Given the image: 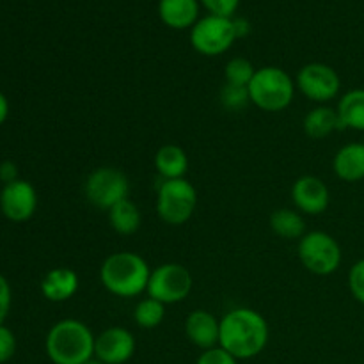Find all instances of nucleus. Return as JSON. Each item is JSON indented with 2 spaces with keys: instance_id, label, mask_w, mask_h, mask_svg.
Wrapping results in <instances>:
<instances>
[{
  "instance_id": "obj_1",
  "label": "nucleus",
  "mask_w": 364,
  "mask_h": 364,
  "mask_svg": "<svg viewBox=\"0 0 364 364\" xmlns=\"http://www.w3.org/2000/svg\"><path fill=\"white\" fill-rule=\"evenodd\" d=\"M270 338L269 322L251 308H237L220 318L219 345L238 361L252 359L265 350Z\"/></svg>"
},
{
  "instance_id": "obj_2",
  "label": "nucleus",
  "mask_w": 364,
  "mask_h": 364,
  "mask_svg": "<svg viewBox=\"0 0 364 364\" xmlns=\"http://www.w3.org/2000/svg\"><path fill=\"white\" fill-rule=\"evenodd\" d=\"M96 336L89 326L75 318H64L46 334L45 348L52 364H85L95 358Z\"/></svg>"
},
{
  "instance_id": "obj_3",
  "label": "nucleus",
  "mask_w": 364,
  "mask_h": 364,
  "mask_svg": "<svg viewBox=\"0 0 364 364\" xmlns=\"http://www.w3.org/2000/svg\"><path fill=\"white\" fill-rule=\"evenodd\" d=\"M149 276L151 269L148 262L141 255L130 251L114 252L105 258L100 269V281L107 291L123 299L137 297L148 290Z\"/></svg>"
},
{
  "instance_id": "obj_4",
  "label": "nucleus",
  "mask_w": 364,
  "mask_h": 364,
  "mask_svg": "<svg viewBox=\"0 0 364 364\" xmlns=\"http://www.w3.org/2000/svg\"><path fill=\"white\" fill-rule=\"evenodd\" d=\"M295 82L283 68L263 66L258 68L247 85L249 98L258 109L265 112H281L294 102Z\"/></svg>"
},
{
  "instance_id": "obj_5",
  "label": "nucleus",
  "mask_w": 364,
  "mask_h": 364,
  "mask_svg": "<svg viewBox=\"0 0 364 364\" xmlns=\"http://www.w3.org/2000/svg\"><path fill=\"white\" fill-rule=\"evenodd\" d=\"M198 206V191L185 178L164 180L156 194V212L169 226H181L187 223Z\"/></svg>"
},
{
  "instance_id": "obj_6",
  "label": "nucleus",
  "mask_w": 364,
  "mask_h": 364,
  "mask_svg": "<svg viewBox=\"0 0 364 364\" xmlns=\"http://www.w3.org/2000/svg\"><path fill=\"white\" fill-rule=\"evenodd\" d=\"M299 259L315 276H331L341 265V247L326 231H309L299 240Z\"/></svg>"
},
{
  "instance_id": "obj_7",
  "label": "nucleus",
  "mask_w": 364,
  "mask_h": 364,
  "mask_svg": "<svg viewBox=\"0 0 364 364\" xmlns=\"http://www.w3.org/2000/svg\"><path fill=\"white\" fill-rule=\"evenodd\" d=\"M233 18L208 14L199 18L191 28V45L196 52L206 57L223 55L237 41Z\"/></svg>"
},
{
  "instance_id": "obj_8",
  "label": "nucleus",
  "mask_w": 364,
  "mask_h": 364,
  "mask_svg": "<svg viewBox=\"0 0 364 364\" xmlns=\"http://www.w3.org/2000/svg\"><path fill=\"white\" fill-rule=\"evenodd\" d=\"M84 192L91 205L109 212L117 203L128 199L130 181H128L127 174L116 167H100L87 176L84 183Z\"/></svg>"
},
{
  "instance_id": "obj_9",
  "label": "nucleus",
  "mask_w": 364,
  "mask_h": 364,
  "mask_svg": "<svg viewBox=\"0 0 364 364\" xmlns=\"http://www.w3.org/2000/svg\"><path fill=\"white\" fill-rule=\"evenodd\" d=\"M146 291L162 304H178L192 291V274L180 263H164L151 270Z\"/></svg>"
},
{
  "instance_id": "obj_10",
  "label": "nucleus",
  "mask_w": 364,
  "mask_h": 364,
  "mask_svg": "<svg viewBox=\"0 0 364 364\" xmlns=\"http://www.w3.org/2000/svg\"><path fill=\"white\" fill-rule=\"evenodd\" d=\"M295 85L308 100L326 105L340 95L341 78L329 64L309 63L299 70Z\"/></svg>"
},
{
  "instance_id": "obj_11",
  "label": "nucleus",
  "mask_w": 364,
  "mask_h": 364,
  "mask_svg": "<svg viewBox=\"0 0 364 364\" xmlns=\"http://www.w3.org/2000/svg\"><path fill=\"white\" fill-rule=\"evenodd\" d=\"M38 208V192L27 180H16L4 185L0 191V210L13 223H25Z\"/></svg>"
},
{
  "instance_id": "obj_12",
  "label": "nucleus",
  "mask_w": 364,
  "mask_h": 364,
  "mask_svg": "<svg viewBox=\"0 0 364 364\" xmlns=\"http://www.w3.org/2000/svg\"><path fill=\"white\" fill-rule=\"evenodd\" d=\"M135 336L124 327H109L96 336L95 358L105 364H124L135 354Z\"/></svg>"
},
{
  "instance_id": "obj_13",
  "label": "nucleus",
  "mask_w": 364,
  "mask_h": 364,
  "mask_svg": "<svg viewBox=\"0 0 364 364\" xmlns=\"http://www.w3.org/2000/svg\"><path fill=\"white\" fill-rule=\"evenodd\" d=\"M291 201L299 212L320 215L329 208V187L316 176H301L291 187Z\"/></svg>"
},
{
  "instance_id": "obj_14",
  "label": "nucleus",
  "mask_w": 364,
  "mask_h": 364,
  "mask_svg": "<svg viewBox=\"0 0 364 364\" xmlns=\"http://www.w3.org/2000/svg\"><path fill=\"white\" fill-rule=\"evenodd\" d=\"M185 334L188 341L201 350L219 347L220 320L206 309H196L185 320Z\"/></svg>"
},
{
  "instance_id": "obj_15",
  "label": "nucleus",
  "mask_w": 364,
  "mask_h": 364,
  "mask_svg": "<svg viewBox=\"0 0 364 364\" xmlns=\"http://www.w3.org/2000/svg\"><path fill=\"white\" fill-rule=\"evenodd\" d=\"M159 16L174 31L192 28L199 20V0H159Z\"/></svg>"
},
{
  "instance_id": "obj_16",
  "label": "nucleus",
  "mask_w": 364,
  "mask_h": 364,
  "mask_svg": "<svg viewBox=\"0 0 364 364\" xmlns=\"http://www.w3.org/2000/svg\"><path fill=\"white\" fill-rule=\"evenodd\" d=\"M78 276L73 269H52L41 281V294L50 302H66L77 294Z\"/></svg>"
},
{
  "instance_id": "obj_17",
  "label": "nucleus",
  "mask_w": 364,
  "mask_h": 364,
  "mask_svg": "<svg viewBox=\"0 0 364 364\" xmlns=\"http://www.w3.org/2000/svg\"><path fill=\"white\" fill-rule=\"evenodd\" d=\"M333 171L348 183L364 180V142H350L338 149L333 159Z\"/></svg>"
},
{
  "instance_id": "obj_18",
  "label": "nucleus",
  "mask_w": 364,
  "mask_h": 364,
  "mask_svg": "<svg viewBox=\"0 0 364 364\" xmlns=\"http://www.w3.org/2000/svg\"><path fill=\"white\" fill-rule=\"evenodd\" d=\"M155 169L164 180H180L188 171V156L183 148L176 144H166L156 151Z\"/></svg>"
},
{
  "instance_id": "obj_19",
  "label": "nucleus",
  "mask_w": 364,
  "mask_h": 364,
  "mask_svg": "<svg viewBox=\"0 0 364 364\" xmlns=\"http://www.w3.org/2000/svg\"><path fill=\"white\" fill-rule=\"evenodd\" d=\"M341 130L364 132V89H352L345 92L336 107Z\"/></svg>"
},
{
  "instance_id": "obj_20",
  "label": "nucleus",
  "mask_w": 364,
  "mask_h": 364,
  "mask_svg": "<svg viewBox=\"0 0 364 364\" xmlns=\"http://www.w3.org/2000/svg\"><path fill=\"white\" fill-rule=\"evenodd\" d=\"M340 117L336 109L329 105H318L309 110L304 117V132L311 139L329 137L333 132L340 130Z\"/></svg>"
},
{
  "instance_id": "obj_21",
  "label": "nucleus",
  "mask_w": 364,
  "mask_h": 364,
  "mask_svg": "<svg viewBox=\"0 0 364 364\" xmlns=\"http://www.w3.org/2000/svg\"><path fill=\"white\" fill-rule=\"evenodd\" d=\"M270 230L284 240H301L306 235V223L297 210L279 208L270 215Z\"/></svg>"
},
{
  "instance_id": "obj_22",
  "label": "nucleus",
  "mask_w": 364,
  "mask_h": 364,
  "mask_svg": "<svg viewBox=\"0 0 364 364\" xmlns=\"http://www.w3.org/2000/svg\"><path fill=\"white\" fill-rule=\"evenodd\" d=\"M109 223L112 230L119 235H134L141 228L142 215L139 206L130 199H123L109 210Z\"/></svg>"
},
{
  "instance_id": "obj_23",
  "label": "nucleus",
  "mask_w": 364,
  "mask_h": 364,
  "mask_svg": "<svg viewBox=\"0 0 364 364\" xmlns=\"http://www.w3.org/2000/svg\"><path fill=\"white\" fill-rule=\"evenodd\" d=\"M166 318V304L155 301L151 297H146L135 306L134 320L142 329H155Z\"/></svg>"
},
{
  "instance_id": "obj_24",
  "label": "nucleus",
  "mask_w": 364,
  "mask_h": 364,
  "mask_svg": "<svg viewBox=\"0 0 364 364\" xmlns=\"http://www.w3.org/2000/svg\"><path fill=\"white\" fill-rule=\"evenodd\" d=\"M256 73V68L252 63L245 57H233L230 63L224 68V77H226V84L240 85V87H247L251 84L252 77Z\"/></svg>"
},
{
  "instance_id": "obj_25",
  "label": "nucleus",
  "mask_w": 364,
  "mask_h": 364,
  "mask_svg": "<svg viewBox=\"0 0 364 364\" xmlns=\"http://www.w3.org/2000/svg\"><path fill=\"white\" fill-rule=\"evenodd\" d=\"M220 103H223L224 109L228 110H240L244 109L247 103H251L249 98V89L240 87V85H231L224 84L220 89Z\"/></svg>"
},
{
  "instance_id": "obj_26",
  "label": "nucleus",
  "mask_w": 364,
  "mask_h": 364,
  "mask_svg": "<svg viewBox=\"0 0 364 364\" xmlns=\"http://www.w3.org/2000/svg\"><path fill=\"white\" fill-rule=\"evenodd\" d=\"M348 290L352 297L364 306V258L355 262L348 270Z\"/></svg>"
},
{
  "instance_id": "obj_27",
  "label": "nucleus",
  "mask_w": 364,
  "mask_h": 364,
  "mask_svg": "<svg viewBox=\"0 0 364 364\" xmlns=\"http://www.w3.org/2000/svg\"><path fill=\"white\" fill-rule=\"evenodd\" d=\"M196 364H238V359L219 345V347L203 350Z\"/></svg>"
},
{
  "instance_id": "obj_28",
  "label": "nucleus",
  "mask_w": 364,
  "mask_h": 364,
  "mask_svg": "<svg viewBox=\"0 0 364 364\" xmlns=\"http://www.w3.org/2000/svg\"><path fill=\"white\" fill-rule=\"evenodd\" d=\"M199 2L208 9L210 14L224 18H233L240 6V0H199Z\"/></svg>"
},
{
  "instance_id": "obj_29",
  "label": "nucleus",
  "mask_w": 364,
  "mask_h": 364,
  "mask_svg": "<svg viewBox=\"0 0 364 364\" xmlns=\"http://www.w3.org/2000/svg\"><path fill=\"white\" fill-rule=\"evenodd\" d=\"M14 352H16V336L9 327L0 326V364L11 361Z\"/></svg>"
},
{
  "instance_id": "obj_30",
  "label": "nucleus",
  "mask_w": 364,
  "mask_h": 364,
  "mask_svg": "<svg viewBox=\"0 0 364 364\" xmlns=\"http://www.w3.org/2000/svg\"><path fill=\"white\" fill-rule=\"evenodd\" d=\"M11 301H13V291H11V287L6 277L0 274V326H4V320L9 315Z\"/></svg>"
},
{
  "instance_id": "obj_31",
  "label": "nucleus",
  "mask_w": 364,
  "mask_h": 364,
  "mask_svg": "<svg viewBox=\"0 0 364 364\" xmlns=\"http://www.w3.org/2000/svg\"><path fill=\"white\" fill-rule=\"evenodd\" d=\"M16 180H20V178H18L16 164L11 162V160H6V162L0 164V181H2L4 185H7L13 183V181Z\"/></svg>"
},
{
  "instance_id": "obj_32",
  "label": "nucleus",
  "mask_w": 364,
  "mask_h": 364,
  "mask_svg": "<svg viewBox=\"0 0 364 364\" xmlns=\"http://www.w3.org/2000/svg\"><path fill=\"white\" fill-rule=\"evenodd\" d=\"M235 31H237V38H245V36L251 32V25L245 18H238V20H233Z\"/></svg>"
},
{
  "instance_id": "obj_33",
  "label": "nucleus",
  "mask_w": 364,
  "mask_h": 364,
  "mask_svg": "<svg viewBox=\"0 0 364 364\" xmlns=\"http://www.w3.org/2000/svg\"><path fill=\"white\" fill-rule=\"evenodd\" d=\"M7 116H9V102H7L6 95L0 91V124L6 123Z\"/></svg>"
},
{
  "instance_id": "obj_34",
  "label": "nucleus",
  "mask_w": 364,
  "mask_h": 364,
  "mask_svg": "<svg viewBox=\"0 0 364 364\" xmlns=\"http://www.w3.org/2000/svg\"><path fill=\"white\" fill-rule=\"evenodd\" d=\"M85 364H105V363H102V361H100V359L92 358V359H89V361H87V363H85Z\"/></svg>"
}]
</instances>
